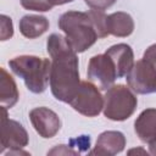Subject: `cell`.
Listing matches in <instances>:
<instances>
[{
	"label": "cell",
	"instance_id": "obj_9",
	"mask_svg": "<svg viewBox=\"0 0 156 156\" xmlns=\"http://www.w3.org/2000/svg\"><path fill=\"white\" fill-rule=\"evenodd\" d=\"M29 119L35 132L45 139L55 136L61 128V119L58 115L49 107H35L29 112Z\"/></svg>",
	"mask_w": 156,
	"mask_h": 156
},
{
	"label": "cell",
	"instance_id": "obj_15",
	"mask_svg": "<svg viewBox=\"0 0 156 156\" xmlns=\"http://www.w3.org/2000/svg\"><path fill=\"white\" fill-rule=\"evenodd\" d=\"M20 93L17 89V84L12 76L7 73V71L1 67L0 68V102L1 106L6 108H11L18 101Z\"/></svg>",
	"mask_w": 156,
	"mask_h": 156
},
{
	"label": "cell",
	"instance_id": "obj_22",
	"mask_svg": "<svg viewBox=\"0 0 156 156\" xmlns=\"http://www.w3.org/2000/svg\"><path fill=\"white\" fill-rule=\"evenodd\" d=\"M128 152H129V154H133V152H143V154H147L145 150H141V149H138V150H136V149H133V150H129Z\"/></svg>",
	"mask_w": 156,
	"mask_h": 156
},
{
	"label": "cell",
	"instance_id": "obj_12",
	"mask_svg": "<svg viewBox=\"0 0 156 156\" xmlns=\"http://www.w3.org/2000/svg\"><path fill=\"white\" fill-rule=\"evenodd\" d=\"M136 136L146 144L156 140V108H146L140 112L134 122Z\"/></svg>",
	"mask_w": 156,
	"mask_h": 156
},
{
	"label": "cell",
	"instance_id": "obj_21",
	"mask_svg": "<svg viewBox=\"0 0 156 156\" xmlns=\"http://www.w3.org/2000/svg\"><path fill=\"white\" fill-rule=\"evenodd\" d=\"M149 154H151V155H155V156H156V140L149 144Z\"/></svg>",
	"mask_w": 156,
	"mask_h": 156
},
{
	"label": "cell",
	"instance_id": "obj_1",
	"mask_svg": "<svg viewBox=\"0 0 156 156\" xmlns=\"http://www.w3.org/2000/svg\"><path fill=\"white\" fill-rule=\"evenodd\" d=\"M46 50L51 57L50 89L58 101L69 104L77 94L80 80L78 56L66 37L52 33L46 40Z\"/></svg>",
	"mask_w": 156,
	"mask_h": 156
},
{
	"label": "cell",
	"instance_id": "obj_3",
	"mask_svg": "<svg viewBox=\"0 0 156 156\" xmlns=\"http://www.w3.org/2000/svg\"><path fill=\"white\" fill-rule=\"evenodd\" d=\"M11 71L23 79L27 89L34 94L46 90L50 82L51 61L34 55H20L9 61Z\"/></svg>",
	"mask_w": 156,
	"mask_h": 156
},
{
	"label": "cell",
	"instance_id": "obj_11",
	"mask_svg": "<svg viewBox=\"0 0 156 156\" xmlns=\"http://www.w3.org/2000/svg\"><path fill=\"white\" fill-rule=\"evenodd\" d=\"M105 52L115 62L118 78L126 77L134 65L133 49L126 43H119V44H115V45L110 46Z\"/></svg>",
	"mask_w": 156,
	"mask_h": 156
},
{
	"label": "cell",
	"instance_id": "obj_19",
	"mask_svg": "<svg viewBox=\"0 0 156 156\" xmlns=\"http://www.w3.org/2000/svg\"><path fill=\"white\" fill-rule=\"evenodd\" d=\"M84 2L93 10H106L108 7H111L116 0H84Z\"/></svg>",
	"mask_w": 156,
	"mask_h": 156
},
{
	"label": "cell",
	"instance_id": "obj_10",
	"mask_svg": "<svg viewBox=\"0 0 156 156\" xmlns=\"http://www.w3.org/2000/svg\"><path fill=\"white\" fill-rule=\"evenodd\" d=\"M126 136L118 130H106L102 132L96 140L95 147L89 151L90 155L98 156H112L122 152L126 146Z\"/></svg>",
	"mask_w": 156,
	"mask_h": 156
},
{
	"label": "cell",
	"instance_id": "obj_8",
	"mask_svg": "<svg viewBox=\"0 0 156 156\" xmlns=\"http://www.w3.org/2000/svg\"><path fill=\"white\" fill-rule=\"evenodd\" d=\"M2 117H1V149L0 152L2 154L6 149L9 150H20L28 145L29 138L28 133L24 127L7 117V108L1 106Z\"/></svg>",
	"mask_w": 156,
	"mask_h": 156
},
{
	"label": "cell",
	"instance_id": "obj_5",
	"mask_svg": "<svg viewBox=\"0 0 156 156\" xmlns=\"http://www.w3.org/2000/svg\"><path fill=\"white\" fill-rule=\"evenodd\" d=\"M138 99L134 91L123 84H113L104 95V116L111 121L128 119L135 111Z\"/></svg>",
	"mask_w": 156,
	"mask_h": 156
},
{
	"label": "cell",
	"instance_id": "obj_14",
	"mask_svg": "<svg viewBox=\"0 0 156 156\" xmlns=\"http://www.w3.org/2000/svg\"><path fill=\"white\" fill-rule=\"evenodd\" d=\"M49 20L40 15H26L18 22L20 32L28 39H35L49 29Z\"/></svg>",
	"mask_w": 156,
	"mask_h": 156
},
{
	"label": "cell",
	"instance_id": "obj_7",
	"mask_svg": "<svg viewBox=\"0 0 156 156\" xmlns=\"http://www.w3.org/2000/svg\"><path fill=\"white\" fill-rule=\"evenodd\" d=\"M87 76L100 90H107L118 78L116 65L106 52L98 54L89 60Z\"/></svg>",
	"mask_w": 156,
	"mask_h": 156
},
{
	"label": "cell",
	"instance_id": "obj_18",
	"mask_svg": "<svg viewBox=\"0 0 156 156\" xmlns=\"http://www.w3.org/2000/svg\"><path fill=\"white\" fill-rule=\"evenodd\" d=\"M0 18H1V40L5 41L13 35L12 20L6 15H1Z\"/></svg>",
	"mask_w": 156,
	"mask_h": 156
},
{
	"label": "cell",
	"instance_id": "obj_20",
	"mask_svg": "<svg viewBox=\"0 0 156 156\" xmlns=\"http://www.w3.org/2000/svg\"><path fill=\"white\" fill-rule=\"evenodd\" d=\"M51 2L52 6H60V5H65L68 2H72L73 0H49Z\"/></svg>",
	"mask_w": 156,
	"mask_h": 156
},
{
	"label": "cell",
	"instance_id": "obj_2",
	"mask_svg": "<svg viewBox=\"0 0 156 156\" xmlns=\"http://www.w3.org/2000/svg\"><path fill=\"white\" fill-rule=\"evenodd\" d=\"M57 24L77 54L88 50L99 38L89 12L67 11L60 16Z\"/></svg>",
	"mask_w": 156,
	"mask_h": 156
},
{
	"label": "cell",
	"instance_id": "obj_17",
	"mask_svg": "<svg viewBox=\"0 0 156 156\" xmlns=\"http://www.w3.org/2000/svg\"><path fill=\"white\" fill-rule=\"evenodd\" d=\"M21 5L26 10L38 12H46L54 7L49 0H21Z\"/></svg>",
	"mask_w": 156,
	"mask_h": 156
},
{
	"label": "cell",
	"instance_id": "obj_4",
	"mask_svg": "<svg viewBox=\"0 0 156 156\" xmlns=\"http://www.w3.org/2000/svg\"><path fill=\"white\" fill-rule=\"evenodd\" d=\"M128 87L136 94L156 93V44L150 45L126 76Z\"/></svg>",
	"mask_w": 156,
	"mask_h": 156
},
{
	"label": "cell",
	"instance_id": "obj_6",
	"mask_svg": "<svg viewBox=\"0 0 156 156\" xmlns=\"http://www.w3.org/2000/svg\"><path fill=\"white\" fill-rule=\"evenodd\" d=\"M69 105L83 116L96 117L104 108V96L94 83L83 80Z\"/></svg>",
	"mask_w": 156,
	"mask_h": 156
},
{
	"label": "cell",
	"instance_id": "obj_13",
	"mask_svg": "<svg viewBox=\"0 0 156 156\" xmlns=\"http://www.w3.org/2000/svg\"><path fill=\"white\" fill-rule=\"evenodd\" d=\"M106 27L108 35L126 38L133 33L134 21L129 13L123 11H117L111 15H107Z\"/></svg>",
	"mask_w": 156,
	"mask_h": 156
},
{
	"label": "cell",
	"instance_id": "obj_16",
	"mask_svg": "<svg viewBox=\"0 0 156 156\" xmlns=\"http://www.w3.org/2000/svg\"><path fill=\"white\" fill-rule=\"evenodd\" d=\"M91 20H93V23H94V27L98 32V35L99 38H106L108 37V33H107V27H106V20H107V15L101 11V10H89L88 11Z\"/></svg>",
	"mask_w": 156,
	"mask_h": 156
}]
</instances>
